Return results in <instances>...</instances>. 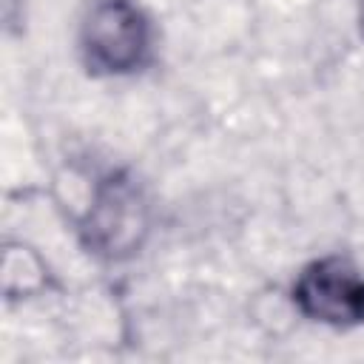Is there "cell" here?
<instances>
[{
	"instance_id": "cell-1",
	"label": "cell",
	"mask_w": 364,
	"mask_h": 364,
	"mask_svg": "<svg viewBox=\"0 0 364 364\" xmlns=\"http://www.w3.org/2000/svg\"><path fill=\"white\" fill-rule=\"evenodd\" d=\"M77 230L85 250L97 259L122 262L139 253L151 233V199L139 179L128 171L102 173Z\"/></svg>"
},
{
	"instance_id": "cell-4",
	"label": "cell",
	"mask_w": 364,
	"mask_h": 364,
	"mask_svg": "<svg viewBox=\"0 0 364 364\" xmlns=\"http://www.w3.org/2000/svg\"><path fill=\"white\" fill-rule=\"evenodd\" d=\"M48 290L46 262L26 245H6L3 253V293L6 299H26Z\"/></svg>"
},
{
	"instance_id": "cell-5",
	"label": "cell",
	"mask_w": 364,
	"mask_h": 364,
	"mask_svg": "<svg viewBox=\"0 0 364 364\" xmlns=\"http://www.w3.org/2000/svg\"><path fill=\"white\" fill-rule=\"evenodd\" d=\"M355 3H358V28L364 34V0H355Z\"/></svg>"
},
{
	"instance_id": "cell-2",
	"label": "cell",
	"mask_w": 364,
	"mask_h": 364,
	"mask_svg": "<svg viewBox=\"0 0 364 364\" xmlns=\"http://www.w3.org/2000/svg\"><path fill=\"white\" fill-rule=\"evenodd\" d=\"M151 20L134 0H97L80 26V57L94 77H125L151 57Z\"/></svg>"
},
{
	"instance_id": "cell-3",
	"label": "cell",
	"mask_w": 364,
	"mask_h": 364,
	"mask_svg": "<svg viewBox=\"0 0 364 364\" xmlns=\"http://www.w3.org/2000/svg\"><path fill=\"white\" fill-rule=\"evenodd\" d=\"M293 304L310 321L350 330L364 324V273L344 256L307 262L293 282Z\"/></svg>"
}]
</instances>
